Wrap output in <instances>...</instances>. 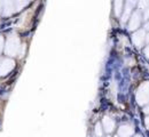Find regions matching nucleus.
<instances>
[{
    "label": "nucleus",
    "mask_w": 149,
    "mask_h": 137,
    "mask_svg": "<svg viewBox=\"0 0 149 137\" xmlns=\"http://www.w3.org/2000/svg\"><path fill=\"white\" fill-rule=\"evenodd\" d=\"M103 125H104V130L107 133H111L113 130V126H115V122L112 121V119L110 118H106L104 121H103Z\"/></svg>",
    "instance_id": "nucleus-1"
},
{
    "label": "nucleus",
    "mask_w": 149,
    "mask_h": 137,
    "mask_svg": "<svg viewBox=\"0 0 149 137\" xmlns=\"http://www.w3.org/2000/svg\"><path fill=\"white\" fill-rule=\"evenodd\" d=\"M133 133V129L130 128L129 126H124V127H120L119 129V135L122 137H130Z\"/></svg>",
    "instance_id": "nucleus-2"
},
{
    "label": "nucleus",
    "mask_w": 149,
    "mask_h": 137,
    "mask_svg": "<svg viewBox=\"0 0 149 137\" xmlns=\"http://www.w3.org/2000/svg\"><path fill=\"white\" fill-rule=\"evenodd\" d=\"M95 133H96V135L100 137L102 135V129H101V125L100 123H97L96 125V128H95Z\"/></svg>",
    "instance_id": "nucleus-3"
},
{
    "label": "nucleus",
    "mask_w": 149,
    "mask_h": 137,
    "mask_svg": "<svg viewBox=\"0 0 149 137\" xmlns=\"http://www.w3.org/2000/svg\"><path fill=\"white\" fill-rule=\"evenodd\" d=\"M107 137H110V136H107Z\"/></svg>",
    "instance_id": "nucleus-4"
},
{
    "label": "nucleus",
    "mask_w": 149,
    "mask_h": 137,
    "mask_svg": "<svg viewBox=\"0 0 149 137\" xmlns=\"http://www.w3.org/2000/svg\"><path fill=\"white\" fill-rule=\"evenodd\" d=\"M115 137H118V136H115Z\"/></svg>",
    "instance_id": "nucleus-5"
},
{
    "label": "nucleus",
    "mask_w": 149,
    "mask_h": 137,
    "mask_svg": "<svg viewBox=\"0 0 149 137\" xmlns=\"http://www.w3.org/2000/svg\"><path fill=\"white\" fill-rule=\"evenodd\" d=\"M136 137H140V136H136Z\"/></svg>",
    "instance_id": "nucleus-6"
}]
</instances>
